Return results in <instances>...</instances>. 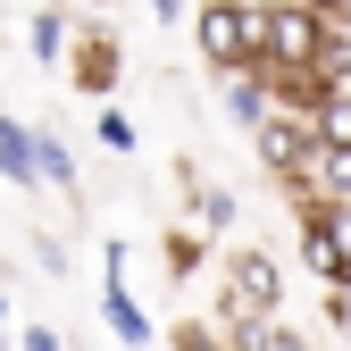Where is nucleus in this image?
Segmentation results:
<instances>
[{"mask_svg": "<svg viewBox=\"0 0 351 351\" xmlns=\"http://www.w3.org/2000/svg\"><path fill=\"white\" fill-rule=\"evenodd\" d=\"M326 17L318 9H301V0H268L259 9V67L268 75H310L318 67V51H326Z\"/></svg>", "mask_w": 351, "mask_h": 351, "instance_id": "nucleus-1", "label": "nucleus"}, {"mask_svg": "<svg viewBox=\"0 0 351 351\" xmlns=\"http://www.w3.org/2000/svg\"><path fill=\"white\" fill-rule=\"evenodd\" d=\"M259 9H268V0H201L193 42H201V59L217 75H251L259 67Z\"/></svg>", "mask_w": 351, "mask_h": 351, "instance_id": "nucleus-2", "label": "nucleus"}, {"mask_svg": "<svg viewBox=\"0 0 351 351\" xmlns=\"http://www.w3.org/2000/svg\"><path fill=\"white\" fill-rule=\"evenodd\" d=\"M276 301H285V268H276V251L234 243V251H226V318H276Z\"/></svg>", "mask_w": 351, "mask_h": 351, "instance_id": "nucleus-3", "label": "nucleus"}, {"mask_svg": "<svg viewBox=\"0 0 351 351\" xmlns=\"http://www.w3.org/2000/svg\"><path fill=\"white\" fill-rule=\"evenodd\" d=\"M251 151H259V167H268L276 184H293V176L310 167V151H318V117H293V109H276V117L251 134Z\"/></svg>", "mask_w": 351, "mask_h": 351, "instance_id": "nucleus-4", "label": "nucleus"}, {"mask_svg": "<svg viewBox=\"0 0 351 351\" xmlns=\"http://www.w3.org/2000/svg\"><path fill=\"white\" fill-rule=\"evenodd\" d=\"M117 42L109 34H75V51H67V75H75V93H117Z\"/></svg>", "mask_w": 351, "mask_h": 351, "instance_id": "nucleus-5", "label": "nucleus"}, {"mask_svg": "<svg viewBox=\"0 0 351 351\" xmlns=\"http://www.w3.org/2000/svg\"><path fill=\"white\" fill-rule=\"evenodd\" d=\"M101 318H109V335H117L125 351H143V343H151V318H143V301L125 293V276H101Z\"/></svg>", "mask_w": 351, "mask_h": 351, "instance_id": "nucleus-6", "label": "nucleus"}, {"mask_svg": "<svg viewBox=\"0 0 351 351\" xmlns=\"http://www.w3.org/2000/svg\"><path fill=\"white\" fill-rule=\"evenodd\" d=\"M0 176L9 184H42L34 176V125H17V117H0Z\"/></svg>", "mask_w": 351, "mask_h": 351, "instance_id": "nucleus-7", "label": "nucleus"}, {"mask_svg": "<svg viewBox=\"0 0 351 351\" xmlns=\"http://www.w3.org/2000/svg\"><path fill=\"white\" fill-rule=\"evenodd\" d=\"M34 176L51 193H75V159H67V143L51 134V125H34Z\"/></svg>", "mask_w": 351, "mask_h": 351, "instance_id": "nucleus-8", "label": "nucleus"}, {"mask_svg": "<svg viewBox=\"0 0 351 351\" xmlns=\"http://www.w3.org/2000/svg\"><path fill=\"white\" fill-rule=\"evenodd\" d=\"M25 51H34V59H42V67H59V59H67V51H75V25H67V17H59V9H42V17H34V25H25Z\"/></svg>", "mask_w": 351, "mask_h": 351, "instance_id": "nucleus-9", "label": "nucleus"}, {"mask_svg": "<svg viewBox=\"0 0 351 351\" xmlns=\"http://www.w3.org/2000/svg\"><path fill=\"white\" fill-rule=\"evenodd\" d=\"M293 217H301V226H318V234L343 251V268H351V209H335V201H293Z\"/></svg>", "mask_w": 351, "mask_h": 351, "instance_id": "nucleus-10", "label": "nucleus"}, {"mask_svg": "<svg viewBox=\"0 0 351 351\" xmlns=\"http://www.w3.org/2000/svg\"><path fill=\"white\" fill-rule=\"evenodd\" d=\"M318 84H326V93H343V84H351V25H335L326 34V51H318V67H310Z\"/></svg>", "mask_w": 351, "mask_h": 351, "instance_id": "nucleus-11", "label": "nucleus"}, {"mask_svg": "<svg viewBox=\"0 0 351 351\" xmlns=\"http://www.w3.org/2000/svg\"><path fill=\"white\" fill-rule=\"evenodd\" d=\"M193 209H201V226H234V193H217V184H193Z\"/></svg>", "mask_w": 351, "mask_h": 351, "instance_id": "nucleus-12", "label": "nucleus"}, {"mask_svg": "<svg viewBox=\"0 0 351 351\" xmlns=\"http://www.w3.org/2000/svg\"><path fill=\"white\" fill-rule=\"evenodd\" d=\"M193 268H201V234L176 226V234H167V276H193Z\"/></svg>", "mask_w": 351, "mask_h": 351, "instance_id": "nucleus-13", "label": "nucleus"}, {"mask_svg": "<svg viewBox=\"0 0 351 351\" xmlns=\"http://www.w3.org/2000/svg\"><path fill=\"white\" fill-rule=\"evenodd\" d=\"M93 125H101V143H109V151H134V117H125V109H101Z\"/></svg>", "mask_w": 351, "mask_h": 351, "instance_id": "nucleus-14", "label": "nucleus"}, {"mask_svg": "<svg viewBox=\"0 0 351 351\" xmlns=\"http://www.w3.org/2000/svg\"><path fill=\"white\" fill-rule=\"evenodd\" d=\"M17 351H67V343H59V326L34 318V326H17Z\"/></svg>", "mask_w": 351, "mask_h": 351, "instance_id": "nucleus-15", "label": "nucleus"}, {"mask_svg": "<svg viewBox=\"0 0 351 351\" xmlns=\"http://www.w3.org/2000/svg\"><path fill=\"white\" fill-rule=\"evenodd\" d=\"M301 9H318L326 25H351V0H301Z\"/></svg>", "mask_w": 351, "mask_h": 351, "instance_id": "nucleus-16", "label": "nucleus"}, {"mask_svg": "<svg viewBox=\"0 0 351 351\" xmlns=\"http://www.w3.org/2000/svg\"><path fill=\"white\" fill-rule=\"evenodd\" d=\"M151 9H159V17H167V25H176V17H184V0H151Z\"/></svg>", "mask_w": 351, "mask_h": 351, "instance_id": "nucleus-17", "label": "nucleus"}, {"mask_svg": "<svg viewBox=\"0 0 351 351\" xmlns=\"http://www.w3.org/2000/svg\"><path fill=\"white\" fill-rule=\"evenodd\" d=\"M0 351H9V301H0Z\"/></svg>", "mask_w": 351, "mask_h": 351, "instance_id": "nucleus-18", "label": "nucleus"}, {"mask_svg": "<svg viewBox=\"0 0 351 351\" xmlns=\"http://www.w3.org/2000/svg\"><path fill=\"white\" fill-rule=\"evenodd\" d=\"M101 9H109V0H101Z\"/></svg>", "mask_w": 351, "mask_h": 351, "instance_id": "nucleus-19", "label": "nucleus"}]
</instances>
